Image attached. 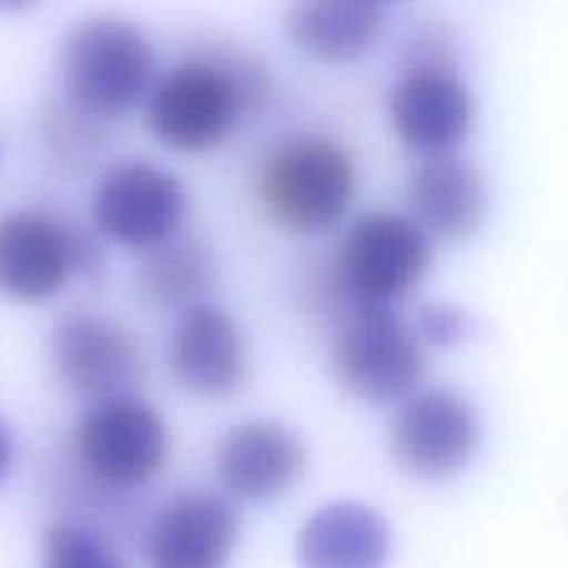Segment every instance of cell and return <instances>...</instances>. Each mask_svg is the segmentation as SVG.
<instances>
[{
  "instance_id": "20",
  "label": "cell",
  "mask_w": 568,
  "mask_h": 568,
  "mask_svg": "<svg viewBox=\"0 0 568 568\" xmlns=\"http://www.w3.org/2000/svg\"><path fill=\"white\" fill-rule=\"evenodd\" d=\"M414 327L422 342H425V347L449 349L469 336L471 322L466 316V311L458 308V305L433 303L422 311L419 322Z\"/></svg>"
},
{
  "instance_id": "13",
  "label": "cell",
  "mask_w": 568,
  "mask_h": 568,
  "mask_svg": "<svg viewBox=\"0 0 568 568\" xmlns=\"http://www.w3.org/2000/svg\"><path fill=\"white\" fill-rule=\"evenodd\" d=\"M170 369L194 397L231 399L250 372L242 327L211 303L183 311L170 342Z\"/></svg>"
},
{
  "instance_id": "18",
  "label": "cell",
  "mask_w": 568,
  "mask_h": 568,
  "mask_svg": "<svg viewBox=\"0 0 568 568\" xmlns=\"http://www.w3.org/2000/svg\"><path fill=\"white\" fill-rule=\"evenodd\" d=\"M142 292L155 308L183 311L203 305L216 283V264L209 250L181 233L148 250L139 270Z\"/></svg>"
},
{
  "instance_id": "17",
  "label": "cell",
  "mask_w": 568,
  "mask_h": 568,
  "mask_svg": "<svg viewBox=\"0 0 568 568\" xmlns=\"http://www.w3.org/2000/svg\"><path fill=\"white\" fill-rule=\"evenodd\" d=\"M294 48L320 64H355L383 37L377 0H292L286 11Z\"/></svg>"
},
{
  "instance_id": "6",
  "label": "cell",
  "mask_w": 568,
  "mask_h": 568,
  "mask_svg": "<svg viewBox=\"0 0 568 568\" xmlns=\"http://www.w3.org/2000/svg\"><path fill=\"white\" fill-rule=\"evenodd\" d=\"M87 475L109 488H136L153 480L170 453V433L153 405L136 394L92 403L72 430Z\"/></svg>"
},
{
  "instance_id": "12",
  "label": "cell",
  "mask_w": 568,
  "mask_h": 568,
  "mask_svg": "<svg viewBox=\"0 0 568 568\" xmlns=\"http://www.w3.org/2000/svg\"><path fill=\"white\" fill-rule=\"evenodd\" d=\"M242 519L225 497L181 494L155 514L144 536L150 568H225L236 552Z\"/></svg>"
},
{
  "instance_id": "7",
  "label": "cell",
  "mask_w": 568,
  "mask_h": 568,
  "mask_svg": "<svg viewBox=\"0 0 568 568\" xmlns=\"http://www.w3.org/2000/svg\"><path fill=\"white\" fill-rule=\"evenodd\" d=\"M480 442L477 410L447 388L414 392L388 427V447L399 469L430 483L464 475L475 464Z\"/></svg>"
},
{
  "instance_id": "3",
  "label": "cell",
  "mask_w": 568,
  "mask_h": 568,
  "mask_svg": "<svg viewBox=\"0 0 568 568\" xmlns=\"http://www.w3.org/2000/svg\"><path fill=\"white\" fill-rule=\"evenodd\" d=\"M153 75L150 39L116 17L78 22L61 48L64 103L98 122L131 114L153 89Z\"/></svg>"
},
{
  "instance_id": "5",
  "label": "cell",
  "mask_w": 568,
  "mask_h": 568,
  "mask_svg": "<svg viewBox=\"0 0 568 568\" xmlns=\"http://www.w3.org/2000/svg\"><path fill=\"white\" fill-rule=\"evenodd\" d=\"M430 261V236L410 216L372 211L349 225L331 270L349 314L361 305L394 308L419 286Z\"/></svg>"
},
{
  "instance_id": "15",
  "label": "cell",
  "mask_w": 568,
  "mask_h": 568,
  "mask_svg": "<svg viewBox=\"0 0 568 568\" xmlns=\"http://www.w3.org/2000/svg\"><path fill=\"white\" fill-rule=\"evenodd\" d=\"M305 469V449L292 427L255 419L227 430L216 449V475L239 499L264 503L286 494Z\"/></svg>"
},
{
  "instance_id": "11",
  "label": "cell",
  "mask_w": 568,
  "mask_h": 568,
  "mask_svg": "<svg viewBox=\"0 0 568 568\" xmlns=\"http://www.w3.org/2000/svg\"><path fill=\"white\" fill-rule=\"evenodd\" d=\"M475 98L464 78L438 59H419L392 92V125L419 155L455 150L471 131Z\"/></svg>"
},
{
  "instance_id": "21",
  "label": "cell",
  "mask_w": 568,
  "mask_h": 568,
  "mask_svg": "<svg viewBox=\"0 0 568 568\" xmlns=\"http://www.w3.org/2000/svg\"><path fill=\"white\" fill-rule=\"evenodd\" d=\"M11 464H14V438H11L9 427H6L3 419H0V483H3V477L9 475Z\"/></svg>"
},
{
  "instance_id": "23",
  "label": "cell",
  "mask_w": 568,
  "mask_h": 568,
  "mask_svg": "<svg viewBox=\"0 0 568 568\" xmlns=\"http://www.w3.org/2000/svg\"><path fill=\"white\" fill-rule=\"evenodd\" d=\"M377 3H383V0H377Z\"/></svg>"
},
{
  "instance_id": "9",
  "label": "cell",
  "mask_w": 568,
  "mask_h": 568,
  "mask_svg": "<svg viewBox=\"0 0 568 568\" xmlns=\"http://www.w3.org/2000/svg\"><path fill=\"white\" fill-rule=\"evenodd\" d=\"M50 358L61 386L89 405L131 397L148 375L139 338L120 322L94 314L61 316L50 336Z\"/></svg>"
},
{
  "instance_id": "2",
  "label": "cell",
  "mask_w": 568,
  "mask_h": 568,
  "mask_svg": "<svg viewBox=\"0 0 568 568\" xmlns=\"http://www.w3.org/2000/svg\"><path fill=\"white\" fill-rule=\"evenodd\" d=\"M258 197L266 216L283 231L297 236L333 231L355 197L353 159L333 139L292 133L261 164Z\"/></svg>"
},
{
  "instance_id": "1",
  "label": "cell",
  "mask_w": 568,
  "mask_h": 568,
  "mask_svg": "<svg viewBox=\"0 0 568 568\" xmlns=\"http://www.w3.org/2000/svg\"><path fill=\"white\" fill-rule=\"evenodd\" d=\"M270 92V75L242 53H197L153 83L148 122L153 136L178 153H209L225 144L247 111Z\"/></svg>"
},
{
  "instance_id": "14",
  "label": "cell",
  "mask_w": 568,
  "mask_h": 568,
  "mask_svg": "<svg viewBox=\"0 0 568 568\" xmlns=\"http://www.w3.org/2000/svg\"><path fill=\"white\" fill-rule=\"evenodd\" d=\"M408 197L410 220L442 242L471 239L488 211L486 178L455 150L422 155L410 172Z\"/></svg>"
},
{
  "instance_id": "19",
  "label": "cell",
  "mask_w": 568,
  "mask_h": 568,
  "mask_svg": "<svg viewBox=\"0 0 568 568\" xmlns=\"http://www.w3.org/2000/svg\"><path fill=\"white\" fill-rule=\"evenodd\" d=\"M42 568H122L116 555L81 525H53L44 532Z\"/></svg>"
},
{
  "instance_id": "8",
  "label": "cell",
  "mask_w": 568,
  "mask_h": 568,
  "mask_svg": "<svg viewBox=\"0 0 568 568\" xmlns=\"http://www.w3.org/2000/svg\"><path fill=\"white\" fill-rule=\"evenodd\" d=\"M186 214V186L153 161L109 166L92 192V222L100 236L133 250H150L181 233Z\"/></svg>"
},
{
  "instance_id": "22",
  "label": "cell",
  "mask_w": 568,
  "mask_h": 568,
  "mask_svg": "<svg viewBox=\"0 0 568 568\" xmlns=\"http://www.w3.org/2000/svg\"><path fill=\"white\" fill-rule=\"evenodd\" d=\"M31 3H37V0H0V11H20Z\"/></svg>"
},
{
  "instance_id": "16",
  "label": "cell",
  "mask_w": 568,
  "mask_h": 568,
  "mask_svg": "<svg viewBox=\"0 0 568 568\" xmlns=\"http://www.w3.org/2000/svg\"><path fill=\"white\" fill-rule=\"evenodd\" d=\"M392 527L366 503H333L316 510L297 532L303 568H386Z\"/></svg>"
},
{
  "instance_id": "10",
  "label": "cell",
  "mask_w": 568,
  "mask_h": 568,
  "mask_svg": "<svg viewBox=\"0 0 568 568\" xmlns=\"http://www.w3.org/2000/svg\"><path fill=\"white\" fill-rule=\"evenodd\" d=\"M92 264L87 242L42 211L0 216V294L17 303H44Z\"/></svg>"
},
{
  "instance_id": "4",
  "label": "cell",
  "mask_w": 568,
  "mask_h": 568,
  "mask_svg": "<svg viewBox=\"0 0 568 568\" xmlns=\"http://www.w3.org/2000/svg\"><path fill=\"white\" fill-rule=\"evenodd\" d=\"M427 347L392 305H361L342 316L333 372L347 394L369 405H394L419 392Z\"/></svg>"
}]
</instances>
